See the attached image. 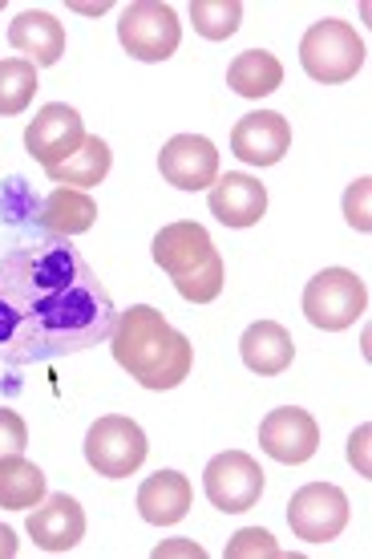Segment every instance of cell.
Listing matches in <instances>:
<instances>
[{
	"instance_id": "1",
	"label": "cell",
	"mask_w": 372,
	"mask_h": 559,
	"mask_svg": "<svg viewBox=\"0 0 372 559\" xmlns=\"http://www.w3.org/2000/svg\"><path fill=\"white\" fill-rule=\"evenodd\" d=\"M118 308L70 239H28L0 255V361L37 365L110 341Z\"/></svg>"
},
{
	"instance_id": "2",
	"label": "cell",
	"mask_w": 372,
	"mask_h": 559,
	"mask_svg": "<svg viewBox=\"0 0 372 559\" xmlns=\"http://www.w3.org/2000/svg\"><path fill=\"white\" fill-rule=\"evenodd\" d=\"M113 361L122 365L142 390H179L191 378L194 345L179 329H170L158 308L134 305L113 321Z\"/></svg>"
},
{
	"instance_id": "3",
	"label": "cell",
	"mask_w": 372,
	"mask_h": 559,
	"mask_svg": "<svg viewBox=\"0 0 372 559\" xmlns=\"http://www.w3.org/2000/svg\"><path fill=\"white\" fill-rule=\"evenodd\" d=\"M154 264L175 280L182 300L191 305H211L223 293V255L215 252L207 227L199 224H166L154 236Z\"/></svg>"
},
{
	"instance_id": "4",
	"label": "cell",
	"mask_w": 372,
	"mask_h": 559,
	"mask_svg": "<svg viewBox=\"0 0 372 559\" xmlns=\"http://www.w3.org/2000/svg\"><path fill=\"white\" fill-rule=\"evenodd\" d=\"M300 66L312 82L340 85L364 70V41L348 21H316L300 41Z\"/></svg>"
},
{
	"instance_id": "5",
	"label": "cell",
	"mask_w": 372,
	"mask_h": 559,
	"mask_svg": "<svg viewBox=\"0 0 372 559\" xmlns=\"http://www.w3.org/2000/svg\"><path fill=\"white\" fill-rule=\"evenodd\" d=\"M364 308H369V288L348 267H324L303 288V317L324 333L352 329L364 317Z\"/></svg>"
},
{
	"instance_id": "6",
	"label": "cell",
	"mask_w": 372,
	"mask_h": 559,
	"mask_svg": "<svg viewBox=\"0 0 372 559\" xmlns=\"http://www.w3.org/2000/svg\"><path fill=\"white\" fill-rule=\"evenodd\" d=\"M146 454H151V442H146L142 426L134 418H122V414L97 418L85 433V462L106 478L134 475L146 462Z\"/></svg>"
},
{
	"instance_id": "7",
	"label": "cell",
	"mask_w": 372,
	"mask_h": 559,
	"mask_svg": "<svg viewBox=\"0 0 372 559\" xmlns=\"http://www.w3.org/2000/svg\"><path fill=\"white\" fill-rule=\"evenodd\" d=\"M118 41H122L125 53L139 57V61H166V57H175V49L182 41V21L170 4L139 0L118 21Z\"/></svg>"
},
{
	"instance_id": "8",
	"label": "cell",
	"mask_w": 372,
	"mask_h": 559,
	"mask_svg": "<svg viewBox=\"0 0 372 559\" xmlns=\"http://www.w3.org/2000/svg\"><path fill=\"white\" fill-rule=\"evenodd\" d=\"M203 490H207L211 507H219L227 515L251 511L263 495V466L243 450H227L215 454L203 471Z\"/></svg>"
},
{
	"instance_id": "9",
	"label": "cell",
	"mask_w": 372,
	"mask_h": 559,
	"mask_svg": "<svg viewBox=\"0 0 372 559\" xmlns=\"http://www.w3.org/2000/svg\"><path fill=\"white\" fill-rule=\"evenodd\" d=\"M288 523L296 539L308 544H328L348 527V495L332 483H308L291 495Z\"/></svg>"
},
{
	"instance_id": "10",
	"label": "cell",
	"mask_w": 372,
	"mask_h": 559,
	"mask_svg": "<svg viewBox=\"0 0 372 559\" xmlns=\"http://www.w3.org/2000/svg\"><path fill=\"white\" fill-rule=\"evenodd\" d=\"M82 142H85L82 114L73 110V106H65V102H49V106H41V114H37L25 130V151L33 154L45 170L61 167Z\"/></svg>"
},
{
	"instance_id": "11",
	"label": "cell",
	"mask_w": 372,
	"mask_h": 559,
	"mask_svg": "<svg viewBox=\"0 0 372 559\" xmlns=\"http://www.w3.org/2000/svg\"><path fill=\"white\" fill-rule=\"evenodd\" d=\"M260 447L267 459L300 466V462H308L320 450V426H316V418L300 406L272 409V414L260 421Z\"/></svg>"
},
{
	"instance_id": "12",
	"label": "cell",
	"mask_w": 372,
	"mask_h": 559,
	"mask_svg": "<svg viewBox=\"0 0 372 559\" xmlns=\"http://www.w3.org/2000/svg\"><path fill=\"white\" fill-rule=\"evenodd\" d=\"M158 170L179 191H207L219 179V151L203 134H175L158 154Z\"/></svg>"
},
{
	"instance_id": "13",
	"label": "cell",
	"mask_w": 372,
	"mask_h": 559,
	"mask_svg": "<svg viewBox=\"0 0 372 559\" xmlns=\"http://www.w3.org/2000/svg\"><path fill=\"white\" fill-rule=\"evenodd\" d=\"M291 146V127L288 118L276 110H255L243 114L231 130V151L239 163L248 167H276L279 158Z\"/></svg>"
},
{
	"instance_id": "14",
	"label": "cell",
	"mask_w": 372,
	"mask_h": 559,
	"mask_svg": "<svg viewBox=\"0 0 372 559\" xmlns=\"http://www.w3.org/2000/svg\"><path fill=\"white\" fill-rule=\"evenodd\" d=\"M28 535L49 556H65L70 547H77L85 539L82 503L70 499V495H49V499H41V503L33 507V515H28Z\"/></svg>"
},
{
	"instance_id": "15",
	"label": "cell",
	"mask_w": 372,
	"mask_h": 559,
	"mask_svg": "<svg viewBox=\"0 0 372 559\" xmlns=\"http://www.w3.org/2000/svg\"><path fill=\"white\" fill-rule=\"evenodd\" d=\"M211 215L219 219L223 227H255L267 215V187L251 175H223V179L211 182Z\"/></svg>"
},
{
	"instance_id": "16",
	"label": "cell",
	"mask_w": 372,
	"mask_h": 559,
	"mask_svg": "<svg viewBox=\"0 0 372 559\" xmlns=\"http://www.w3.org/2000/svg\"><path fill=\"white\" fill-rule=\"evenodd\" d=\"M9 45H13L16 53H25L28 66H57L61 61V53H65V28H61V21L49 13H41V9H28V13H21L9 25Z\"/></svg>"
},
{
	"instance_id": "17",
	"label": "cell",
	"mask_w": 372,
	"mask_h": 559,
	"mask_svg": "<svg viewBox=\"0 0 372 559\" xmlns=\"http://www.w3.org/2000/svg\"><path fill=\"white\" fill-rule=\"evenodd\" d=\"M191 478L179 471H158L139 487V515L154 527H175L191 511Z\"/></svg>"
},
{
	"instance_id": "18",
	"label": "cell",
	"mask_w": 372,
	"mask_h": 559,
	"mask_svg": "<svg viewBox=\"0 0 372 559\" xmlns=\"http://www.w3.org/2000/svg\"><path fill=\"white\" fill-rule=\"evenodd\" d=\"M239 353H243V365L260 378H276L284 369H291L296 361V341L284 324L276 321H255L239 341Z\"/></svg>"
},
{
	"instance_id": "19",
	"label": "cell",
	"mask_w": 372,
	"mask_h": 559,
	"mask_svg": "<svg viewBox=\"0 0 372 559\" xmlns=\"http://www.w3.org/2000/svg\"><path fill=\"white\" fill-rule=\"evenodd\" d=\"M41 224L61 239L82 236L97 224V203L77 187H57L53 195H45L41 203Z\"/></svg>"
},
{
	"instance_id": "20",
	"label": "cell",
	"mask_w": 372,
	"mask_h": 559,
	"mask_svg": "<svg viewBox=\"0 0 372 559\" xmlns=\"http://www.w3.org/2000/svg\"><path fill=\"white\" fill-rule=\"evenodd\" d=\"M227 85L239 98H267V94H276L279 85H284V66L267 49H248V53H239L231 61Z\"/></svg>"
},
{
	"instance_id": "21",
	"label": "cell",
	"mask_w": 372,
	"mask_h": 559,
	"mask_svg": "<svg viewBox=\"0 0 372 559\" xmlns=\"http://www.w3.org/2000/svg\"><path fill=\"white\" fill-rule=\"evenodd\" d=\"M113 167V154L106 146V139H97V134H85V142L77 151L61 163V167H49L45 175L53 182H65V187H77V191H89L97 182H106Z\"/></svg>"
},
{
	"instance_id": "22",
	"label": "cell",
	"mask_w": 372,
	"mask_h": 559,
	"mask_svg": "<svg viewBox=\"0 0 372 559\" xmlns=\"http://www.w3.org/2000/svg\"><path fill=\"white\" fill-rule=\"evenodd\" d=\"M45 499V471L37 462L9 454L0 459V507L9 511H28Z\"/></svg>"
},
{
	"instance_id": "23",
	"label": "cell",
	"mask_w": 372,
	"mask_h": 559,
	"mask_svg": "<svg viewBox=\"0 0 372 559\" xmlns=\"http://www.w3.org/2000/svg\"><path fill=\"white\" fill-rule=\"evenodd\" d=\"M37 94V66H28L25 57H4L0 61V118L21 114Z\"/></svg>"
},
{
	"instance_id": "24",
	"label": "cell",
	"mask_w": 372,
	"mask_h": 559,
	"mask_svg": "<svg viewBox=\"0 0 372 559\" xmlns=\"http://www.w3.org/2000/svg\"><path fill=\"white\" fill-rule=\"evenodd\" d=\"M194 33L207 41H227L239 21H243V4L239 0H194L191 4Z\"/></svg>"
},
{
	"instance_id": "25",
	"label": "cell",
	"mask_w": 372,
	"mask_h": 559,
	"mask_svg": "<svg viewBox=\"0 0 372 559\" xmlns=\"http://www.w3.org/2000/svg\"><path fill=\"white\" fill-rule=\"evenodd\" d=\"M227 556H231V559H243V556H272V559H276L279 547L267 532H260V527H248V532H239L231 544H227Z\"/></svg>"
},
{
	"instance_id": "26",
	"label": "cell",
	"mask_w": 372,
	"mask_h": 559,
	"mask_svg": "<svg viewBox=\"0 0 372 559\" xmlns=\"http://www.w3.org/2000/svg\"><path fill=\"white\" fill-rule=\"evenodd\" d=\"M28 447V426L16 409H0V459L9 454H25Z\"/></svg>"
},
{
	"instance_id": "27",
	"label": "cell",
	"mask_w": 372,
	"mask_h": 559,
	"mask_svg": "<svg viewBox=\"0 0 372 559\" xmlns=\"http://www.w3.org/2000/svg\"><path fill=\"white\" fill-rule=\"evenodd\" d=\"M369 179H357L352 187H348V195H345V215H348V224L357 227V231H369L372 227V215H369Z\"/></svg>"
},
{
	"instance_id": "28",
	"label": "cell",
	"mask_w": 372,
	"mask_h": 559,
	"mask_svg": "<svg viewBox=\"0 0 372 559\" xmlns=\"http://www.w3.org/2000/svg\"><path fill=\"white\" fill-rule=\"evenodd\" d=\"M364 447H369V426H360V430L348 438V459H352V466H357L360 475L369 478V454H364Z\"/></svg>"
},
{
	"instance_id": "29",
	"label": "cell",
	"mask_w": 372,
	"mask_h": 559,
	"mask_svg": "<svg viewBox=\"0 0 372 559\" xmlns=\"http://www.w3.org/2000/svg\"><path fill=\"white\" fill-rule=\"evenodd\" d=\"M16 535H13V527H0V559H13L16 556Z\"/></svg>"
},
{
	"instance_id": "30",
	"label": "cell",
	"mask_w": 372,
	"mask_h": 559,
	"mask_svg": "<svg viewBox=\"0 0 372 559\" xmlns=\"http://www.w3.org/2000/svg\"><path fill=\"white\" fill-rule=\"evenodd\" d=\"M170 551H187V556H207V551H203L199 544H166V547H158L154 556L163 559V556H170Z\"/></svg>"
}]
</instances>
